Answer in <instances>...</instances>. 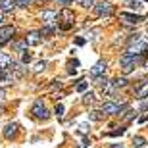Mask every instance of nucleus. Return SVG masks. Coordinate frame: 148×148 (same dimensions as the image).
Instances as JSON below:
<instances>
[{
    "instance_id": "obj_1",
    "label": "nucleus",
    "mask_w": 148,
    "mask_h": 148,
    "mask_svg": "<svg viewBox=\"0 0 148 148\" xmlns=\"http://www.w3.org/2000/svg\"><path fill=\"white\" fill-rule=\"evenodd\" d=\"M144 58H146V56H143V54H131V52H123V56H121V60H119L121 71H123V73L135 71V69H137V67L144 62Z\"/></svg>"
},
{
    "instance_id": "obj_2",
    "label": "nucleus",
    "mask_w": 148,
    "mask_h": 148,
    "mask_svg": "<svg viewBox=\"0 0 148 148\" xmlns=\"http://www.w3.org/2000/svg\"><path fill=\"white\" fill-rule=\"evenodd\" d=\"M125 52H131V54H148V38L143 35H131L129 38V46H127Z\"/></svg>"
},
{
    "instance_id": "obj_3",
    "label": "nucleus",
    "mask_w": 148,
    "mask_h": 148,
    "mask_svg": "<svg viewBox=\"0 0 148 148\" xmlns=\"http://www.w3.org/2000/svg\"><path fill=\"white\" fill-rule=\"evenodd\" d=\"M31 114H33V117H37V119H48L50 117V112H48V108L42 104V100H35L33 108H31Z\"/></svg>"
},
{
    "instance_id": "obj_4",
    "label": "nucleus",
    "mask_w": 148,
    "mask_h": 148,
    "mask_svg": "<svg viewBox=\"0 0 148 148\" xmlns=\"http://www.w3.org/2000/svg\"><path fill=\"white\" fill-rule=\"evenodd\" d=\"M127 108V104H117V102H106V104H102V108H100V114H121V112Z\"/></svg>"
},
{
    "instance_id": "obj_5",
    "label": "nucleus",
    "mask_w": 148,
    "mask_h": 148,
    "mask_svg": "<svg viewBox=\"0 0 148 148\" xmlns=\"http://www.w3.org/2000/svg\"><path fill=\"white\" fill-rule=\"evenodd\" d=\"M92 8H94V14L98 17L112 16V14H114V8H112V4H108V2H98V4L92 6Z\"/></svg>"
},
{
    "instance_id": "obj_6",
    "label": "nucleus",
    "mask_w": 148,
    "mask_h": 148,
    "mask_svg": "<svg viewBox=\"0 0 148 148\" xmlns=\"http://www.w3.org/2000/svg\"><path fill=\"white\" fill-rule=\"evenodd\" d=\"M119 19L127 25H138V23L143 21V16H138V14H127V12H121L119 14Z\"/></svg>"
},
{
    "instance_id": "obj_7",
    "label": "nucleus",
    "mask_w": 148,
    "mask_h": 148,
    "mask_svg": "<svg viewBox=\"0 0 148 148\" xmlns=\"http://www.w3.org/2000/svg\"><path fill=\"white\" fill-rule=\"evenodd\" d=\"M58 17H60V14L54 10H44L42 16H40V19H42L46 25H58Z\"/></svg>"
},
{
    "instance_id": "obj_8",
    "label": "nucleus",
    "mask_w": 148,
    "mask_h": 148,
    "mask_svg": "<svg viewBox=\"0 0 148 148\" xmlns=\"http://www.w3.org/2000/svg\"><path fill=\"white\" fill-rule=\"evenodd\" d=\"M14 37V27L12 25H2L0 27V44H6Z\"/></svg>"
},
{
    "instance_id": "obj_9",
    "label": "nucleus",
    "mask_w": 148,
    "mask_h": 148,
    "mask_svg": "<svg viewBox=\"0 0 148 148\" xmlns=\"http://www.w3.org/2000/svg\"><path fill=\"white\" fill-rule=\"evenodd\" d=\"M25 42H27V46H38V44L42 42V37H40L38 31H31V33H27V37H25Z\"/></svg>"
},
{
    "instance_id": "obj_10",
    "label": "nucleus",
    "mask_w": 148,
    "mask_h": 148,
    "mask_svg": "<svg viewBox=\"0 0 148 148\" xmlns=\"http://www.w3.org/2000/svg\"><path fill=\"white\" fill-rule=\"evenodd\" d=\"M127 79L125 77H115L114 81H110L108 83V88L106 90H117V88H123V87H127Z\"/></svg>"
},
{
    "instance_id": "obj_11",
    "label": "nucleus",
    "mask_w": 148,
    "mask_h": 148,
    "mask_svg": "<svg viewBox=\"0 0 148 148\" xmlns=\"http://www.w3.org/2000/svg\"><path fill=\"white\" fill-rule=\"evenodd\" d=\"M17 129H19V125H17L16 121L6 123V125H4V137H6V138H14V137L17 135Z\"/></svg>"
},
{
    "instance_id": "obj_12",
    "label": "nucleus",
    "mask_w": 148,
    "mask_h": 148,
    "mask_svg": "<svg viewBox=\"0 0 148 148\" xmlns=\"http://www.w3.org/2000/svg\"><path fill=\"white\" fill-rule=\"evenodd\" d=\"M135 94H137L138 98H148V81L144 79V81H140L135 87Z\"/></svg>"
},
{
    "instance_id": "obj_13",
    "label": "nucleus",
    "mask_w": 148,
    "mask_h": 148,
    "mask_svg": "<svg viewBox=\"0 0 148 148\" xmlns=\"http://www.w3.org/2000/svg\"><path fill=\"white\" fill-rule=\"evenodd\" d=\"M106 67H108V64H106L104 60H102V62H98V64H94V67H92V69H90V77H92V79H94V77L102 75V73L106 71Z\"/></svg>"
},
{
    "instance_id": "obj_14",
    "label": "nucleus",
    "mask_w": 148,
    "mask_h": 148,
    "mask_svg": "<svg viewBox=\"0 0 148 148\" xmlns=\"http://www.w3.org/2000/svg\"><path fill=\"white\" fill-rule=\"evenodd\" d=\"M14 10H16L14 0H0V12H4V14H12Z\"/></svg>"
},
{
    "instance_id": "obj_15",
    "label": "nucleus",
    "mask_w": 148,
    "mask_h": 148,
    "mask_svg": "<svg viewBox=\"0 0 148 148\" xmlns=\"http://www.w3.org/2000/svg\"><path fill=\"white\" fill-rule=\"evenodd\" d=\"M146 138L140 137V135H137V137H133V148H144L146 146Z\"/></svg>"
},
{
    "instance_id": "obj_16",
    "label": "nucleus",
    "mask_w": 148,
    "mask_h": 148,
    "mask_svg": "<svg viewBox=\"0 0 148 148\" xmlns=\"http://www.w3.org/2000/svg\"><path fill=\"white\" fill-rule=\"evenodd\" d=\"M94 100H96V96H94V92L92 90H85V96H83V104L85 106H90V104H94Z\"/></svg>"
},
{
    "instance_id": "obj_17",
    "label": "nucleus",
    "mask_w": 148,
    "mask_h": 148,
    "mask_svg": "<svg viewBox=\"0 0 148 148\" xmlns=\"http://www.w3.org/2000/svg\"><path fill=\"white\" fill-rule=\"evenodd\" d=\"M10 62H12V58L8 54H0V71H2V69H8Z\"/></svg>"
},
{
    "instance_id": "obj_18",
    "label": "nucleus",
    "mask_w": 148,
    "mask_h": 148,
    "mask_svg": "<svg viewBox=\"0 0 148 148\" xmlns=\"http://www.w3.org/2000/svg\"><path fill=\"white\" fill-rule=\"evenodd\" d=\"M94 83H96V85H98L100 88H102V90H106V88H108V79H106V77H102V75H98V77H94Z\"/></svg>"
},
{
    "instance_id": "obj_19",
    "label": "nucleus",
    "mask_w": 148,
    "mask_h": 148,
    "mask_svg": "<svg viewBox=\"0 0 148 148\" xmlns=\"http://www.w3.org/2000/svg\"><path fill=\"white\" fill-rule=\"evenodd\" d=\"M125 6L131 8V10H140V8H143V6H140V0H125Z\"/></svg>"
},
{
    "instance_id": "obj_20",
    "label": "nucleus",
    "mask_w": 148,
    "mask_h": 148,
    "mask_svg": "<svg viewBox=\"0 0 148 148\" xmlns=\"http://www.w3.org/2000/svg\"><path fill=\"white\" fill-rule=\"evenodd\" d=\"M31 60H33V56L29 54L27 50H23V52H21V64H23V66H27V64H29Z\"/></svg>"
},
{
    "instance_id": "obj_21",
    "label": "nucleus",
    "mask_w": 148,
    "mask_h": 148,
    "mask_svg": "<svg viewBox=\"0 0 148 148\" xmlns=\"http://www.w3.org/2000/svg\"><path fill=\"white\" fill-rule=\"evenodd\" d=\"M25 48H27V42H25V38H23V40H19V42H16V44H14V50H16V52H23Z\"/></svg>"
},
{
    "instance_id": "obj_22",
    "label": "nucleus",
    "mask_w": 148,
    "mask_h": 148,
    "mask_svg": "<svg viewBox=\"0 0 148 148\" xmlns=\"http://www.w3.org/2000/svg\"><path fill=\"white\" fill-rule=\"evenodd\" d=\"M16 8H29L31 6V0H14Z\"/></svg>"
},
{
    "instance_id": "obj_23",
    "label": "nucleus",
    "mask_w": 148,
    "mask_h": 148,
    "mask_svg": "<svg viewBox=\"0 0 148 148\" xmlns=\"http://www.w3.org/2000/svg\"><path fill=\"white\" fill-rule=\"evenodd\" d=\"M87 88H88V83L87 81H79V83H77V92H85Z\"/></svg>"
},
{
    "instance_id": "obj_24",
    "label": "nucleus",
    "mask_w": 148,
    "mask_h": 148,
    "mask_svg": "<svg viewBox=\"0 0 148 148\" xmlns=\"http://www.w3.org/2000/svg\"><path fill=\"white\" fill-rule=\"evenodd\" d=\"M79 2H81V6H83V8H92L96 0H79Z\"/></svg>"
},
{
    "instance_id": "obj_25",
    "label": "nucleus",
    "mask_w": 148,
    "mask_h": 148,
    "mask_svg": "<svg viewBox=\"0 0 148 148\" xmlns=\"http://www.w3.org/2000/svg\"><path fill=\"white\" fill-rule=\"evenodd\" d=\"M44 67H46V62H37V64H35V71H42Z\"/></svg>"
},
{
    "instance_id": "obj_26",
    "label": "nucleus",
    "mask_w": 148,
    "mask_h": 148,
    "mask_svg": "<svg viewBox=\"0 0 148 148\" xmlns=\"http://www.w3.org/2000/svg\"><path fill=\"white\" fill-rule=\"evenodd\" d=\"M92 121H98V119H102V115H100V112H90V115H88Z\"/></svg>"
},
{
    "instance_id": "obj_27",
    "label": "nucleus",
    "mask_w": 148,
    "mask_h": 148,
    "mask_svg": "<svg viewBox=\"0 0 148 148\" xmlns=\"http://www.w3.org/2000/svg\"><path fill=\"white\" fill-rule=\"evenodd\" d=\"M64 110H66V108H64V104H58V106H56V115H58V117H62V115H64Z\"/></svg>"
},
{
    "instance_id": "obj_28",
    "label": "nucleus",
    "mask_w": 148,
    "mask_h": 148,
    "mask_svg": "<svg viewBox=\"0 0 148 148\" xmlns=\"http://www.w3.org/2000/svg\"><path fill=\"white\" fill-rule=\"evenodd\" d=\"M125 133V129H119V131H112V133H108V137H121Z\"/></svg>"
},
{
    "instance_id": "obj_29",
    "label": "nucleus",
    "mask_w": 148,
    "mask_h": 148,
    "mask_svg": "<svg viewBox=\"0 0 148 148\" xmlns=\"http://www.w3.org/2000/svg\"><path fill=\"white\" fill-rule=\"evenodd\" d=\"M85 40H87V38L79 37V38H75V44H77V46H83V44H85Z\"/></svg>"
},
{
    "instance_id": "obj_30",
    "label": "nucleus",
    "mask_w": 148,
    "mask_h": 148,
    "mask_svg": "<svg viewBox=\"0 0 148 148\" xmlns=\"http://www.w3.org/2000/svg\"><path fill=\"white\" fill-rule=\"evenodd\" d=\"M79 129H81V133H87L88 131V125H87V123H81V125H79Z\"/></svg>"
},
{
    "instance_id": "obj_31",
    "label": "nucleus",
    "mask_w": 148,
    "mask_h": 148,
    "mask_svg": "<svg viewBox=\"0 0 148 148\" xmlns=\"http://www.w3.org/2000/svg\"><path fill=\"white\" fill-rule=\"evenodd\" d=\"M60 85H62V83H60V81H52V88H56V87L60 88Z\"/></svg>"
},
{
    "instance_id": "obj_32",
    "label": "nucleus",
    "mask_w": 148,
    "mask_h": 148,
    "mask_svg": "<svg viewBox=\"0 0 148 148\" xmlns=\"http://www.w3.org/2000/svg\"><path fill=\"white\" fill-rule=\"evenodd\" d=\"M140 108H143V110H148V100H146V102H143V106H140Z\"/></svg>"
},
{
    "instance_id": "obj_33",
    "label": "nucleus",
    "mask_w": 148,
    "mask_h": 148,
    "mask_svg": "<svg viewBox=\"0 0 148 148\" xmlns=\"http://www.w3.org/2000/svg\"><path fill=\"white\" fill-rule=\"evenodd\" d=\"M2 21H4V12H0V25H2Z\"/></svg>"
},
{
    "instance_id": "obj_34",
    "label": "nucleus",
    "mask_w": 148,
    "mask_h": 148,
    "mask_svg": "<svg viewBox=\"0 0 148 148\" xmlns=\"http://www.w3.org/2000/svg\"><path fill=\"white\" fill-rule=\"evenodd\" d=\"M2 98H4V90L0 88V102H2Z\"/></svg>"
},
{
    "instance_id": "obj_35",
    "label": "nucleus",
    "mask_w": 148,
    "mask_h": 148,
    "mask_svg": "<svg viewBox=\"0 0 148 148\" xmlns=\"http://www.w3.org/2000/svg\"><path fill=\"white\" fill-rule=\"evenodd\" d=\"M112 148H123V144H114Z\"/></svg>"
},
{
    "instance_id": "obj_36",
    "label": "nucleus",
    "mask_w": 148,
    "mask_h": 148,
    "mask_svg": "<svg viewBox=\"0 0 148 148\" xmlns=\"http://www.w3.org/2000/svg\"><path fill=\"white\" fill-rule=\"evenodd\" d=\"M144 2H148V0H144Z\"/></svg>"
}]
</instances>
